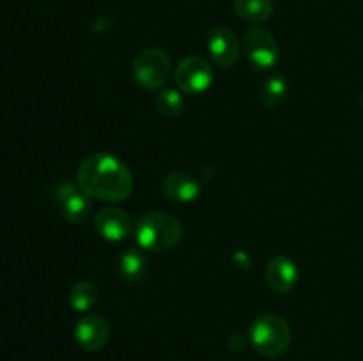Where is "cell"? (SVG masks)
<instances>
[{"mask_svg":"<svg viewBox=\"0 0 363 361\" xmlns=\"http://www.w3.org/2000/svg\"><path fill=\"white\" fill-rule=\"evenodd\" d=\"M94 227L99 236L112 243L126 239L131 232V219L124 211L116 207H105L98 212Z\"/></svg>","mask_w":363,"mask_h":361,"instance_id":"8fae6325","label":"cell"},{"mask_svg":"<svg viewBox=\"0 0 363 361\" xmlns=\"http://www.w3.org/2000/svg\"><path fill=\"white\" fill-rule=\"evenodd\" d=\"M362 106H363V98H362Z\"/></svg>","mask_w":363,"mask_h":361,"instance_id":"d6986e66","label":"cell"},{"mask_svg":"<svg viewBox=\"0 0 363 361\" xmlns=\"http://www.w3.org/2000/svg\"><path fill=\"white\" fill-rule=\"evenodd\" d=\"M287 92H289L287 78L284 74H273L262 84L261 99L266 106L275 108V106L282 105L284 99L287 98Z\"/></svg>","mask_w":363,"mask_h":361,"instance_id":"2e32d148","label":"cell"},{"mask_svg":"<svg viewBox=\"0 0 363 361\" xmlns=\"http://www.w3.org/2000/svg\"><path fill=\"white\" fill-rule=\"evenodd\" d=\"M229 347L230 350H234V353H240V350H243L245 347H247V340H245V336L241 335H233L229 338Z\"/></svg>","mask_w":363,"mask_h":361,"instance_id":"ac0fdd59","label":"cell"},{"mask_svg":"<svg viewBox=\"0 0 363 361\" xmlns=\"http://www.w3.org/2000/svg\"><path fill=\"white\" fill-rule=\"evenodd\" d=\"M77 180L85 195L103 202H123L133 191V176L126 163L106 152L85 158L78 168Z\"/></svg>","mask_w":363,"mask_h":361,"instance_id":"6da1fadb","label":"cell"},{"mask_svg":"<svg viewBox=\"0 0 363 361\" xmlns=\"http://www.w3.org/2000/svg\"><path fill=\"white\" fill-rule=\"evenodd\" d=\"M176 81L184 94L199 96L213 85V69L202 57H186L177 64Z\"/></svg>","mask_w":363,"mask_h":361,"instance_id":"8992f818","label":"cell"},{"mask_svg":"<svg viewBox=\"0 0 363 361\" xmlns=\"http://www.w3.org/2000/svg\"><path fill=\"white\" fill-rule=\"evenodd\" d=\"M119 273L126 282L137 283L142 282L147 275V258L140 250H130L124 251L119 258Z\"/></svg>","mask_w":363,"mask_h":361,"instance_id":"4fadbf2b","label":"cell"},{"mask_svg":"<svg viewBox=\"0 0 363 361\" xmlns=\"http://www.w3.org/2000/svg\"><path fill=\"white\" fill-rule=\"evenodd\" d=\"M162 190L169 200L177 202V204H188L201 195V184L188 173L174 172L163 180Z\"/></svg>","mask_w":363,"mask_h":361,"instance_id":"7c38bea8","label":"cell"},{"mask_svg":"<svg viewBox=\"0 0 363 361\" xmlns=\"http://www.w3.org/2000/svg\"><path fill=\"white\" fill-rule=\"evenodd\" d=\"M245 55L257 71H269L280 62V48L275 35L264 27H254L245 34Z\"/></svg>","mask_w":363,"mask_h":361,"instance_id":"5b68a950","label":"cell"},{"mask_svg":"<svg viewBox=\"0 0 363 361\" xmlns=\"http://www.w3.org/2000/svg\"><path fill=\"white\" fill-rule=\"evenodd\" d=\"M74 336L85 350H99L108 342L110 326L101 315H84L74 328Z\"/></svg>","mask_w":363,"mask_h":361,"instance_id":"9c48e42d","label":"cell"},{"mask_svg":"<svg viewBox=\"0 0 363 361\" xmlns=\"http://www.w3.org/2000/svg\"><path fill=\"white\" fill-rule=\"evenodd\" d=\"M135 237L142 250L169 251L183 239V225L169 212H147L135 225Z\"/></svg>","mask_w":363,"mask_h":361,"instance_id":"7a4b0ae2","label":"cell"},{"mask_svg":"<svg viewBox=\"0 0 363 361\" xmlns=\"http://www.w3.org/2000/svg\"><path fill=\"white\" fill-rule=\"evenodd\" d=\"M208 50L213 60L222 67H230L240 59V41L229 27H215L208 35Z\"/></svg>","mask_w":363,"mask_h":361,"instance_id":"ba28073f","label":"cell"},{"mask_svg":"<svg viewBox=\"0 0 363 361\" xmlns=\"http://www.w3.org/2000/svg\"><path fill=\"white\" fill-rule=\"evenodd\" d=\"M55 198L60 204L62 216L69 223H84L91 216L92 204L89 195L77 190L71 183H60L55 190Z\"/></svg>","mask_w":363,"mask_h":361,"instance_id":"52a82bcc","label":"cell"},{"mask_svg":"<svg viewBox=\"0 0 363 361\" xmlns=\"http://www.w3.org/2000/svg\"><path fill=\"white\" fill-rule=\"evenodd\" d=\"M234 11L248 23H262L273 14V0H234Z\"/></svg>","mask_w":363,"mask_h":361,"instance_id":"5bb4252c","label":"cell"},{"mask_svg":"<svg viewBox=\"0 0 363 361\" xmlns=\"http://www.w3.org/2000/svg\"><path fill=\"white\" fill-rule=\"evenodd\" d=\"M98 285L89 280L74 283L73 289L69 290V304L74 311H87L98 301Z\"/></svg>","mask_w":363,"mask_h":361,"instance_id":"9a60e30c","label":"cell"},{"mask_svg":"<svg viewBox=\"0 0 363 361\" xmlns=\"http://www.w3.org/2000/svg\"><path fill=\"white\" fill-rule=\"evenodd\" d=\"M248 342L259 354L277 357L291 345V328L279 315H261L248 329Z\"/></svg>","mask_w":363,"mask_h":361,"instance_id":"3957f363","label":"cell"},{"mask_svg":"<svg viewBox=\"0 0 363 361\" xmlns=\"http://www.w3.org/2000/svg\"><path fill=\"white\" fill-rule=\"evenodd\" d=\"M266 285L277 294H287L296 287L298 283V268L291 258L279 257L272 258L266 265L264 271Z\"/></svg>","mask_w":363,"mask_h":361,"instance_id":"30bf717a","label":"cell"},{"mask_svg":"<svg viewBox=\"0 0 363 361\" xmlns=\"http://www.w3.org/2000/svg\"><path fill=\"white\" fill-rule=\"evenodd\" d=\"M156 108L162 115L165 117H177L183 113L184 110V99L174 88H163L158 96H156Z\"/></svg>","mask_w":363,"mask_h":361,"instance_id":"e0dca14e","label":"cell"},{"mask_svg":"<svg viewBox=\"0 0 363 361\" xmlns=\"http://www.w3.org/2000/svg\"><path fill=\"white\" fill-rule=\"evenodd\" d=\"M170 76V57L160 48H147L137 55L133 62V78L138 87L156 91L163 87Z\"/></svg>","mask_w":363,"mask_h":361,"instance_id":"277c9868","label":"cell"}]
</instances>
